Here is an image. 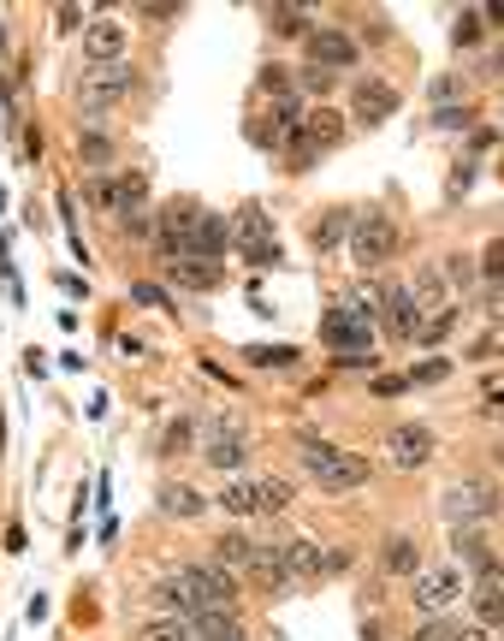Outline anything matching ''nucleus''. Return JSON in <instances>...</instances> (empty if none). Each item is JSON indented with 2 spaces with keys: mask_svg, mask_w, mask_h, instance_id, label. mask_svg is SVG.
Masks as SVG:
<instances>
[{
  "mask_svg": "<svg viewBox=\"0 0 504 641\" xmlns=\"http://www.w3.org/2000/svg\"><path fill=\"white\" fill-rule=\"evenodd\" d=\"M297 463L314 475V487H326V493H350V487L369 482V458L338 451V446H326V439H314V434L297 439Z\"/></svg>",
  "mask_w": 504,
  "mask_h": 641,
  "instance_id": "1",
  "label": "nucleus"
},
{
  "mask_svg": "<svg viewBox=\"0 0 504 641\" xmlns=\"http://www.w3.org/2000/svg\"><path fill=\"white\" fill-rule=\"evenodd\" d=\"M398 244H403V232H398L392 214H380V208L350 214V261H357V268H380V261H392Z\"/></svg>",
  "mask_w": 504,
  "mask_h": 641,
  "instance_id": "2",
  "label": "nucleus"
},
{
  "mask_svg": "<svg viewBox=\"0 0 504 641\" xmlns=\"http://www.w3.org/2000/svg\"><path fill=\"white\" fill-rule=\"evenodd\" d=\"M338 143H345V119H338L333 107H314V113H302L285 155H292V167L302 172V167H314V155H326V149H338Z\"/></svg>",
  "mask_w": 504,
  "mask_h": 641,
  "instance_id": "3",
  "label": "nucleus"
},
{
  "mask_svg": "<svg viewBox=\"0 0 504 641\" xmlns=\"http://www.w3.org/2000/svg\"><path fill=\"white\" fill-rule=\"evenodd\" d=\"M499 511V487L487 475H463V482L445 487V523L451 529H469V523H487Z\"/></svg>",
  "mask_w": 504,
  "mask_h": 641,
  "instance_id": "4",
  "label": "nucleus"
},
{
  "mask_svg": "<svg viewBox=\"0 0 504 641\" xmlns=\"http://www.w3.org/2000/svg\"><path fill=\"white\" fill-rule=\"evenodd\" d=\"M131 90H137V72L131 66H90L78 78V107L83 113H107L113 102H125Z\"/></svg>",
  "mask_w": 504,
  "mask_h": 641,
  "instance_id": "5",
  "label": "nucleus"
},
{
  "mask_svg": "<svg viewBox=\"0 0 504 641\" xmlns=\"http://www.w3.org/2000/svg\"><path fill=\"white\" fill-rule=\"evenodd\" d=\"M321 338H326V345H333L345 362H374V357H369L374 333H369V321H362V316H350V309H326Z\"/></svg>",
  "mask_w": 504,
  "mask_h": 641,
  "instance_id": "6",
  "label": "nucleus"
},
{
  "mask_svg": "<svg viewBox=\"0 0 504 641\" xmlns=\"http://www.w3.org/2000/svg\"><path fill=\"white\" fill-rule=\"evenodd\" d=\"M202 463H214V470H244L249 463V434L237 422H214L208 434H202Z\"/></svg>",
  "mask_w": 504,
  "mask_h": 641,
  "instance_id": "7",
  "label": "nucleus"
},
{
  "mask_svg": "<svg viewBox=\"0 0 504 641\" xmlns=\"http://www.w3.org/2000/svg\"><path fill=\"white\" fill-rule=\"evenodd\" d=\"M237 249H244L249 268H273L280 261V244H273V220L261 208H244L237 214Z\"/></svg>",
  "mask_w": 504,
  "mask_h": 641,
  "instance_id": "8",
  "label": "nucleus"
},
{
  "mask_svg": "<svg viewBox=\"0 0 504 641\" xmlns=\"http://www.w3.org/2000/svg\"><path fill=\"white\" fill-rule=\"evenodd\" d=\"M410 600L422 612H445V606H457V600H463V576L451 571V564H445V571H415Z\"/></svg>",
  "mask_w": 504,
  "mask_h": 641,
  "instance_id": "9",
  "label": "nucleus"
},
{
  "mask_svg": "<svg viewBox=\"0 0 504 641\" xmlns=\"http://www.w3.org/2000/svg\"><path fill=\"white\" fill-rule=\"evenodd\" d=\"M386 458H392V470H422V463L434 458V434H427L422 422H403L386 434Z\"/></svg>",
  "mask_w": 504,
  "mask_h": 641,
  "instance_id": "10",
  "label": "nucleus"
},
{
  "mask_svg": "<svg viewBox=\"0 0 504 641\" xmlns=\"http://www.w3.org/2000/svg\"><path fill=\"white\" fill-rule=\"evenodd\" d=\"M83 54H90V66H125V24L90 18L83 24Z\"/></svg>",
  "mask_w": 504,
  "mask_h": 641,
  "instance_id": "11",
  "label": "nucleus"
},
{
  "mask_svg": "<svg viewBox=\"0 0 504 641\" xmlns=\"http://www.w3.org/2000/svg\"><path fill=\"white\" fill-rule=\"evenodd\" d=\"M309 66H321V72L357 66V42L345 30H333V24H321V30H309Z\"/></svg>",
  "mask_w": 504,
  "mask_h": 641,
  "instance_id": "12",
  "label": "nucleus"
},
{
  "mask_svg": "<svg viewBox=\"0 0 504 641\" xmlns=\"http://www.w3.org/2000/svg\"><path fill=\"white\" fill-rule=\"evenodd\" d=\"M350 113H357L362 125H380V119H392L398 113V90L386 78H362L357 90H350Z\"/></svg>",
  "mask_w": 504,
  "mask_h": 641,
  "instance_id": "13",
  "label": "nucleus"
},
{
  "mask_svg": "<svg viewBox=\"0 0 504 641\" xmlns=\"http://www.w3.org/2000/svg\"><path fill=\"white\" fill-rule=\"evenodd\" d=\"M225 244H232V226H225L220 214H202V208H196L184 256H196V261H220V256H225Z\"/></svg>",
  "mask_w": 504,
  "mask_h": 641,
  "instance_id": "14",
  "label": "nucleus"
},
{
  "mask_svg": "<svg viewBox=\"0 0 504 641\" xmlns=\"http://www.w3.org/2000/svg\"><path fill=\"white\" fill-rule=\"evenodd\" d=\"M280 559H285V571H292V582H309V576H326L338 559H326L314 540H285L280 547Z\"/></svg>",
  "mask_w": 504,
  "mask_h": 641,
  "instance_id": "15",
  "label": "nucleus"
},
{
  "mask_svg": "<svg viewBox=\"0 0 504 641\" xmlns=\"http://www.w3.org/2000/svg\"><path fill=\"white\" fill-rule=\"evenodd\" d=\"M380 316H386V333L392 338H415V326H422V309H415L410 285H392V292H386Z\"/></svg>",
  "mask_w": 504,
  "mask_h": 641,
  "instance_id": "16",
  "label": "nucleus"
},
{
  "mask_svg": "<svg viewBox=\"0 0 504 641\" xmlns=\"http://www.w3.org/2000/svg\"><path fill=\"white\" fill-rule=\"evenodd\" d=\"M167 273H172V285H184V292H214V285H220V261H196V256L167 261Z\"/></svg>",
  "mask_w": 504,
  "mask_h": 641,
  "instance_id": "17",
  "label": "nucleus"
},
{
  "mask_svg": "<svg viewBox=\"0 0 504 641\" xmlns=\"http://www.w3.org/2000/svg\"><path fill=\"white\" fill-rule=\"evenodd\" d=\"M499 612H504V576H499V564H487L481 582H475V618H481L487 630H493Z\"/></svg>",
  "mask_w": 504,
  "mask_h": 641,
  "instance_id": "18",
  "label": "nucleus"
},
{
  "mask_svg": "<svg viewBox=\"0 0 504 641\" xmlns=\"http://www.w3.org/2000/svg\"><path fill=\"white\" fill-rule=\"evenodd\" d=\"M184 624H191L196 641H244V630H237L232 612H196V618H184Z\"/></svg>",
  "mask_w": 504,
  "mask_h": 641,
  "instance_id": "19",
  "label": "nucleus"
},
{
  "mask_svg": "<svg viewBox=\"0 0 504 641\" xmlns=\"http://www.w3.org/2000/svg\"><path fill=\"white\" fill-rule=\"evenodd\" d=\"M249 552H256V540L225 529L220 540H214V564H225V571H249Z\"/></svg>",
  "mask_w": 504,
  "mask_h": 641,
  "instance_id": "20",
  "label": "nucleus"
},
{
  "mask_svg": "<svg viewBox=\"0 0 504 641\" xmlns=\"http://www.w3.org/2000/svg\"><path fill=\"white\" fill-rule=\"evenodd\" d=\"M249 571H256L268 588H292V571H285L280 547H256V552H249Z\"/></svg>",
  "mask_w": 504,
  "mask_h": 641,
  "instance_id": "21",
  "label": "nucleus"
},
{
  "mask_svg": "<svg viewBox=\"0 0 504 641\" xmlns=\"http://www.w3.org/2000/svg\"><path fill=\"white\" fill-rule=\"evenodd\" d=\"M249 487H256V511H261V517H280V511L292 505V487H285L280 475H261V482H249Z\"/></svg>",
  "mask_w": 504,
  "mask_h": 641,
  "instance_id": "22",
  "label": "nucleus"
},
{
  "mask_svg": "<svg viewBox=\"0 0 504 641\" xmlns=\"http://www.w3.org/2000/svg\"><path fill=\"white\" fill-rule=\"evenodd\" d=\"M202 505H208V499H202L196 487H160V511H167V517H202Z\"/></svg>",
  "mask_w": 504,
  "mask_h": 641,
  "instance_id": "23",
  "label": "nucleus"
},
{
  "mask_svg": "<svg viewBox=\"0 0 504 641\" xmlns=\"http://www.w3.org/2000/svg\"><path fill=\"white\" fill-rule=\"evenodd\" d=\"M386 571H398V576H415V571H422V552H415L410 535H392V540H386Z\"/></svg>",
  "mask_w": 504,
  "mask_h": 641,
  "instance_id": "24",
  "label": "nucleus"
},
{
  "mask_svg": "<svg viewBox=\"0 0 504 641\" xmlns=\"http://www.w3.org/2000/svg\"><path fill=\"white\" fill-rule=\"evenodd\" d=\"M131 641H196V636L184 618H148V624H137Z\"/></svg>",
  "mask_w": 504,
  "mask_h": 641,
  "instance_id": "25",
  "label": "nucleus"
},
{
  "mask_svg": "<svg viewBox=\"0 0 504 641\" xmlns=\"http://www.w3.org/2000/svg\"><path fill=\"white\" fill-rule=\"evenodd\" d=\"M309 238H314V249H333V244H345V238H350V214L338 208V214H326V220H314V226H309Z\"/></svg>",
  "mask_w": 504,
  "mask_h": 641,
  "instance_id": "26",
  "label": "nucleus"
},
{
  "mask_svg": "<svg viewBox=\"0 0 504 641\" xmlns=\"http://www.w3.org/2000/svg\"><path fill=\"white\" fill-rule=\"evenodd\" d=\"M451 547H457V559H469L475 571L499 564V559H493V547H487V535H475V529H457V540H451Z\"/></svg>",
  "mask_w": 504,
  "mask_h": 641,
  "instance_id": "27",
  "label": "nucleus"
},
{
  "mask_svg": "<svg viewBox=\"0 0 504 641\" xmlns=\"http://www.w3.org/2000/svg\"><path fill=\"white\" fill-rule=\"evenodd\" d=\"M244 357H249V369H292L297 350L292 345H249Z\"/></svg>",
  "mask_w": 504,
  "mask_h": 641,
  "instance_id": "28",
  "label": "nucleus"
},
{
  "mask_svg": "<svg viewBox=\"0 0 504 641\" xmlns=\"http://www.w3.org/2000/svg\"><path fill=\"white\" fill-rule=\"evenodd\" d=\"M268 24H273V36H309V12L302 7H273Z\"/></svg>",
  "mask_w": 504,
  "mask_h": 641,
  "instance_id": "29",
  "label": "nucleus"
},
{
  "mask_svg": "<svg viewBox=\"0 0 504 641\" xmlns=\"http://www.w3.org/2000/svg\"><path fill=\"white\" fill-rule=\"evenodd\" d=\"M220 505L232 511V517H249V511H256V487H249V482H225L220 487Z\"/></svg>",
  "mask_w": 504,
  "mask_h": 641,
  "instance_id": "30",
  "label": "nucleus"
},
{
  "mask_svg": "<svg viewBox=\"0 0 504 641\" xmlns=\"http://www.w3.org/2000/svg\"><path fill=\"white\" fill-rule=\"evenodd\" d=\"M380 304H386V292H380V285H357V292H350V316H362V321H369V316H380Z\"/></svg>",
  "mask_w": 504,
  "mask_h": 641,
  "instance_id": "31",
  "label": "nucleus"
},
{
  "mask_svg": "<svg viewBox=\"0 0 504 641\" xmlns=\"http://www.w3.org/2000/svg\"><path fill=\"white\" fill-rule=\"evenodd\" d=\"M439 285H475V268H469V256H445V268H439Z\"/></svg>",
  "mask_w": 504,
  "mask_h": 641,
  "instance_id": "32",
  "label": "nucleus"
},
{
  "mask_svg": "<svg viewBox=\"0 0 504 641\" xmlns=\"http://www.w3.org/2000/svg\"><path fill=\"white\" fill-rule=\"evenodd\" d=\"M434 125L439 131H463V125H475V107H439Z\"/></svg>",
  "mask_w": 504,
  "mask_h": 641,
  "instance_id": "33",
  "label": "nucleus"
},
{
  "mask_svg": "<svg viewBox=\"0 0 504 641\" xmlns=\"http://www.w3.org/2000/svg\"><path fill=\"white\" fill-rule=\"evenodd\" d=\"M475 36H481V12H463V18H457V30H451V42H457V48H469Z\"/></svg>",
  "mask_w": 504,
  "mask_h": 641,
  "instance_id": "34",
  "label": "nucleus"
},
{
  "mask_svg": "<svg viewBox=\"0 0 504 641\" xmlns=\"http://www.w3.org/2000/svg\"><path fill=\"white\" fill-rule=\"evenodd\" d=\"M499 268H504V244L493 238V244H487V256H481V273H487V285L499 280Z\"/></svg>",
  "mask_w": 504,
  "mask_h": 641,
  "instance_id": "35",
  "label": "nucleus"
},
{
  "mask_svg": "<svg viewBox=\"0 0 504 641\" xmlns=\"http://www.w3.org/2000/svg\"><path fill=\"white\" fill-rule=\"evenodd\" d=\"M125 232H131V238H148V232H155V220H148V208H137V214H125Z\"/></svg>",
  "mask_w": 504,
  "mask_h": 641,
  "instance_id": "36",
  "label": "nucleus"
},
{
  "mask_svg": "<svg viewBox=\"0 0 504 641\" xmlns=\"http://www.w3.org/2000/svg\"><path fill=\"white\" fill-rule=\"evenodd\" d=\"M302 90H314V95H326V90H333V72H321V66H309V72H302Z\"/></svg>",
  "mask_w": 504,
  "mask_h": 641,
  "instance_id": "37",
  "label": "nucleus"
},
{
  "mask_svg": "<svg viewBox=\"0 0 504 641\" xmlns=\"http://www.w3.org/2000/svg\"><path fill=\"white\" fill-rule=\"evenodd\" d=\"M131 297L148 304V309H167V292H160V285H131Z\"/></svg>",
  "mask_w": 504,
  "mask_h": 641,
  "instance_id": "38",
  "label": "nucleus"
},
{
  "mask_svg": "<svg viewBox=\"0 0 504 641\" xmlns=\"http://www.w3.org/2000/svg\"><path fill=\"white\" fill-rule=\"evenodd\" d=\"M261 90H273V95L285 102V66H268V72H261Z\"/></svg>",
  "mask_w": 504,
  "mask_h": 641,
  "instance_id": "39",
  "label": "nucleus"
},
{
  "mask_svg": "<svg viewBox=\"0 0 504 641\" xmlns=\"http://www.w3.org/2000/svg\"><path fill=\"white\" fill-rule=\"evenodd\" d=\"M184 446H191V422H172L167 427V451H184Z\"/></svg>",
  "mask_w": 504,
  "mask_h": 641,
  "instance_id": "40",
  "label": "nucleus"
},
{
  "mask_svg": "<svg viewBox=\"0 0 504 641\" xmlns=\"http://www.w3.org/2000/svg\"><path fill=\"white\" fill-rule=\"evenodd\" d=\"M54 18H60V30H78V24H83V7H60Z\"/></svg>",
  "mask_w": 504,
  "mask_h": 641,
  "instance_id": "41",
  "label": "nucleus"
},
{
  "mask_svg": "<svg viewBox=\"0 0 504 641\" xmlns=\"http://www.w3.org/2000/svg\"><path fill=\"white\" fill-rule=\"evenodd\" d=\"M83 155H90V161H107V155H113L107 137H83Z\"/></svg>",
  "mask_w": 504,
  "mask_h": 641,
  "instance_id": "42",
  "label": "nucleus"
},
{
  "mask_svg": "<svg viewBox=\"0 0 504 641\" xmlns=\"http://www.w3.org/2000/svg\"><path fill=\"white\" fill-rule=\"evenodd\" d=\"M415 641H451V630H445V624H427V630L415 636Z\"/></svg>",
  "mask_w": 504,
  "mask_h": 641,
  "instance_id": "43",
  "label": "nucleus"
},
{
  "mask_svg": "<svg viewBox=\"0 0 504 641\" xmlns=\"http://www.w3.org/2000/svg\"><path fill=\"white\" fill-rule=\"evenodd\" d=\"M457 641H493V630H487V624H475V630H463Z\"/></svg>",
  "mask_w": 504,
  "mask_h": 641,
  "instance_id": "44",
  "label": "nucleus"
}]
</instances>
